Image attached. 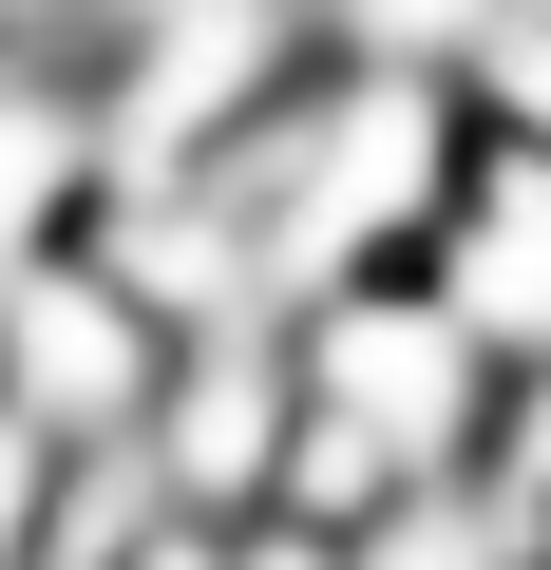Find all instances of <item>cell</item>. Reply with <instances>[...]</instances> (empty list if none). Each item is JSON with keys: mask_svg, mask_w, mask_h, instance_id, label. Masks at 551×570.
Returning a JSON list of instances; mask_svg holds the SVG:
<instances>
[{"mask_svg": "<svg viewBox=\"0 0 551 570\" xmlns=\"http://www.w3.org/2000/svg\"><path fill=\"white\" fill-rule=\"evenodd\" d=\"M152 400H171V324L134 305V266L77 228V247H39V266H0V419L20 438H152Z\"/></svg>", "mask_w": 551, "mask_h": 570, "instance_id": "cell-1", "label": "cell"}, {"mask_svg": "<svg viewBox=\"0 0 551 570\" xmlns=\"http://www.w3.org/2000/svg\"><path fill=\"white\" fill-rule=\"evenodd\" d=\"M419 285H437L494 362H551V134L475 115V153H456V190H437V228H419Z\"/></svg>", "mask_w": 551, "mask_h": 570, "instance_id": "cell-2", "label": "cell"}, {"mask_svg": "<svg viewBox=\"0 0 551 570\" xmlns=\"http://www.w3.org/2000/svg\"><path fill=\"white\" fill-rule=\"evenodd\" d=\"M475 115H513V134H551V20H513V39L475 58Z\"/></svg>", "mask_w": 551, "mask_h": 570, "instance_id": "cell-3", "label": "cell"}, {"mask_svg": "<svg viewBox=\"0 0 551 570\" xmlns=\"http://www.w3.org/2000/svg\"><path fill=\"white\" fill-rule=\"evenodd\" d=\"M134 570H228V532H152V551H134Z\"/></svg>", "mask_w": 551, "mask_h": 570, "instance_id": "cell-4", "label": "cell"}, {"mask_svg": "<svg viewBox=\"0 0 551 570\" xmlns=\"http://www.w3.org/2000/svg\"><path fill=\"white\" fill-rule=\"evenodd\" d=\"M513 20H551V0H513Z\"/></svg>", "mask_w": 551, "mask_h": 570, "instance_id": "cell-5", "label": "cell"}]
</instances>
